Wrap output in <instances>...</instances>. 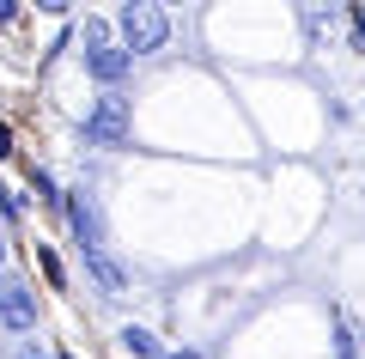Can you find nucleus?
<instances>
[{
    "label": "nucleus",
    "instance_id": "nucleus-1",
    "mask_svg": "<svg viewBox=\"0 0 365 359\" xmlns=\"http://www.w3.org/2000/svg\"><path fill=\"white\" fill-rule=\"evenodd\" d=\"M122 31H128V49L134 55L165 49V19H158L153 6H128V13H122Z\"/></svg>",
    "mask_w": 365,
    "mask_h": 359
},
{
    "label": "nucleus",
    "instance_id": "nucleus-2",
    "mask_svg": "<svg viewBox=\"0 0 365 359\" xmlns=\"http://www.w3.org/2000/svg\"><path fill=\"white\" fill-rule=\"evenodd\" d=\"M353 31H359V43H365V13H353Z\"/></svg>",
    "mask_w": 365,
    "mask_h": 359
}]
</instances>
